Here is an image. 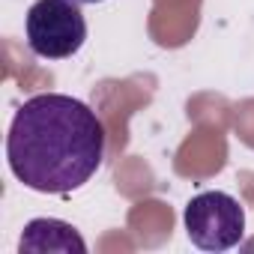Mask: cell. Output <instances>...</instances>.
I'll return each instance as SVG.
<instances>
[{"label":"cell","instance_id":"5b68a950","mask_svg":"<svg viewBox=\"0 0 254 254\" xmlns=\"http://www.w3.org/2000/svg\"><path fill=\"white\" fill-rule=\"evenodd\" d=\"M75 3H102V0H75Z\"/></svg>","mask_w":254,"mask_h":254},{"label":"cell","instance_id":"7a4b0ae2","mask_svg":"<svg viewBox=\"0 0 254 254\" xmlns=\"http://www.w3.org/2000/svg\"><path fill=\"white\" fill-rule=\"evenodd\" d=\"M75 0H36L27 9L24 30L27 45L36 57L66 60L81 51L87 39V21Z\"/></svg>","mask_w":254,"mask_h":254},{"label":"cell","instance_id":"6da1fadb","mask_svg":"<svg viewBox=\"0 0 254 254\" xmlns=\"http://www.w3.org/2000/svg\"><path fill=\"white\" fill-rule=\"evenodd\" d=\"M9 171L33 191L69 194L105 159V126L90 105L63 93L30 96L6 135Z\"/></svg>","mask_w":254,"mask_h":254},{"label":"cell","instance_id":"3957f363","mask_svg":"<svg viewBox=\"0 0 254 254\" xmlns=\"http://www.w3.org/2000/svg\"><path fill=\"white\" fill-rule=\"evenodd\" d=\"M186 233L200 251H227L242 239L245 212L227 191H200L186 206Z\"/></svg>","mask_w":254,"mask_h":254},{"label":"cell","instance_id":"277c9868","mask_svg":"<svg viewBox=\"0 0 254 254\" xmlns=\"http://www.w3.org/2000/svg\"><path fill=\"white\" fill-rule=\"evenodd\" d=\"M18 251L24 254H45V251H57V254H87V242L84 236L60 218H33L27 221Z\"/></svg>","mask_w":254,"mask_h":254}]
</instances>
